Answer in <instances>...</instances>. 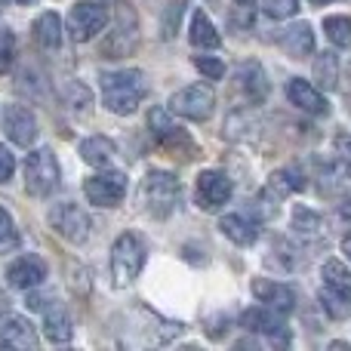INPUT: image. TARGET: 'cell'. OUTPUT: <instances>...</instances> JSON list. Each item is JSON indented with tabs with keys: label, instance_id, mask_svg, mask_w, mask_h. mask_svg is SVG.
<instances>
[{
	"label": "cell",
	"instance_id": "cell-1",
	"mask_svg": "<svg viewBox=\"0 0 351 351\" xmlns=\"http://www.w3.org/2000/svg\"><path fill=\"white\" fill-rule=\"evenodd\" d=\"M148 93L145 74L139 68H123V71L102 74V102L111 114H133Z\"/></svg>",
	"mask_w": 351,
	"mask_h": 351
},
{
	"label": "cell",
	"instance_id": "cell-2",
	"mask_svg": "<svg viewBox=\"0 0 351 351\" xmlns=\"http://www.w3.org/2000/svg\"><path fill=\"white\" fill-rule=\"evenodd\" d=\"M142 265H145V243H142L133 231L121 234L114 241V247H111V284H114L117 290L130 287L139 278Z\"/></svg>",
	"mask_w": 351,
	"mask_h": 351
},
{
	"label": "cell",
	"instance_id": "cell-3",
	"mask_svg": "<svg viewBox=\"0 0 351 351\" xmlns=\"http://www.w3.org/2000/svg\"><path fill=\"white\" fill-rule=\"evenodd\" d=\"M179 179L167 170H152L142 182V204L154 219H167L179 204Z\"/></svg>",
	"mask_w": 351,
	"mask_h": 351
},
{
	"label": "cell",
	"instance_id": "cell-4",
	"mask_svg": "<svg viewBox=\"0 0 351 351\" xmlns=\"http://www.w3.org/2000/svg\"><path fill=\"white\" fill-rule=\"evenodd\" d=\"M59 185V160L49 148H34L25 158V188L34 197H49Z\"/></svg>",
	"mask_w": 351,
	"mask_h": 351
},
{
	"label": "cell",
	"instance_id": "cell-5",
	"mask_svg": "<svg viewBox=\"0 0 351 351\" xmlns=\"http://www.w3.org/2000/svg\"><path fill=\"white\" fill-rule=\"evenodd\" d=\"M65 25H68V37L74 43H86L108 25V10L102 3H96V0H80V3L71 6Z\"/></svg>",
	"mask_w": 351,
	"mask_h": 351
},
{
	"label": "cell",
	"instance_id": "cell-6",
	"mask_svg": "<svg viewBox=\"0 0 351 351\" xmlns=\"http://www.w3.org/2000/svg\"><path fill=\"white\" fill-rule=\"evenodd\" d=\"M148 127H152L154 139H158L164 148L176 152L179 158H197V145H194V139L185 133V130L176 127L164 108H152V111H148Z\"/></svg>",
	"mask_w": 351,
	"mask_h": 351
},
{
	"label": "cell",
	"instance_id": "cell-7",
	"mask_svg": "<svg viewBox=\"0 0 351 351\" xmlns=\"http://www.w3.org/2000/svg\"><path fill=\"white\" fill-rule=\"evenodd\" d=\"M216 108V93L206 84H191L185 90L173 93L170 99V111L179 117H188V121H206Z\"/></svg>",
	"mask_w": 351,
	"mask_h": 351
},
{
	"label": "cell",
	"instance_id": "cell-8",
	"mask_svg": "<svg viewBox=\"0 0 351 351\" xmlns=\"http://www.w3.org/2000/svg\"><path fill=\"white\" fill-rule=\"evenodd\" d=\"M47 219H49V228L71 243H84L86 237H90V216H86L77 204H71V200L56 204Z\"/></svg>",
	"mask_w": 351,
	"mask_h": 351
},
{
	"label": "cell",
	"instance_id": "cell-9",
	"mask_svg": "<svg viewBox=\"0 0 351 351\" xmlns=\"http://www.w3.org/2000/svg\"><path fill=\"white\" fill-rule=\"evenodd\" d=\"M84 194L93 206H117L127 197V176L121 170L96 173L84 182Z\"/></svg>",
	"mask_w": 351,
	"mask_h": 351
},
{
	"label": "cell",
	"instance_id": "cell-10",
	"mask_svg": "<svg viewBox=\"0 0 351 351\" xmlns=\"http://www.w3.org/2000/svg\"><path fill=\"white\" fill-rule=\"evenodd\" d=\"M136 40H139V22H136V12L121 0V3H117V25L108 34V40H105L102 53L108 56V59H123V56L133 53Z\"/></svg>",
	"mask_w": 351,
	"mask_h": 351
},
{
	"label": "cell",
	"instance_id": "cell-11",
	"mask_svg": "<svg viewBox=\"0 0 351 351\" xmlns=\"http://www.w3.org/2000/svg\"><path fill=\"white\" fill-rule=\"evenodd\" d=\"M241 327L250 330V333H262L265 339H271L274 346H287V342H290V330H287V324H284V315L274 311V308H268V305L243 311Z\"/></svg>",
	"mask_w": 351,
	"mask_h": 351
},
{
	"label": "cell",
	"instance_id": "cell-12",
	"mask_svg": "<svg viewBox=\"0 0 351 351\" xmlns=\"http://www.w3.org/2000/svg\"><path fill=\"white\" fill-rule=\"evenodd\" d=\"M194 197H197L200 210H219L231 197V179L219 170H204L194 185Z\"/></svg>",
	"mask_w": 351,
	"mask_h": 351
},
{
	"label": "cell",
	"instance_id": "cell-13",
	"mask_svg": "<svg viewBox=\"0 0 351 351\" xmlns=\"http://www.w3.org/2000/svg\"><path fill=\"white\" fill-rule=\"evenodd\" d=\"M0 348H16V351H31L37 348V333L22 315L12 311H0Z\"/></svg>",
	"mask_w": 351,
	"mask_h": 351
},
{
	"label": "cell",
	"instance_id": "cell-14",
	"mask_svg": "<svg viewBox=\"0 0 351 351\" xmlns=\"http://www.w3.org/2000/svg\"><path fill=\"white\" fill-rule=\"evenodd\" d=\"M3 133L12 145L19 148H31L37 139V121L25 105H10L3 111Z\"/></svg>",
	"mask_w": 351,
	"mask_h": 351
},
{
	"label": "cell",
	"instance_id": "cell-15",
	"mask_svg": "<svg viewBox=\"0 0 351 351\" xmlns=\"http://www.w3.org/2000/svg\"><path fill=\"white\" fill-rule=\"evenodd\" d=\"M287 99H290V105H296V108L308 111V114H315V117H324L330 111L324 93L317 90V86H311L308 80H302V77L287 80Z\"/></svg>",
	"mask_w": 351,
	"mask_h": 351
},
{
	"label": "cell",
	"instance_id": "cell-16",
	"mask_svg": "<svg viewBox=\"0 0 351 351\" xmlns=\"http://www.w3.org/2000/svg\"><path fill=\"white\" fill-rule=\"evenodd\" d=\"M253 296L259 299L262 305H268V308L280 311V315H290V311L296 308V293H293L287 284H278V280L256 278L253 280Z\"/></svg>",
	"mask_w": 351,
	"mask_h": 351
},
{
	"label": "cell",
	"instance_id": "cell-17",
	"mask_svg": "<svg viewBox=\"0 0 351 351\" xmlns=\"http://www.w3.org/2000/svg\"><path fill=\"white\" fill-rule=\"evenodd\" d=\"M237 90L243 93L250 105H262L268 99V77H265V68L259 62H243L237 68Z\"/></svg>",
	"mask_w": 351,
	"mask_h": 351
},
{
	"label": "cell",
	"instance_id": "cell-18",
	"mask_svg": "<svg viewBox=\"0 0 351 351\" xmlns=\"http://www.w3.org/2000/svg\"><path fill=\"white\" fill-rule=\"evenodd\" d=\"M43 278H47V262H43L40 256H22V259H16L10 265V271H6V280H10V287H16V290L40 287Z\"/></svg>",
	"mask_w": 351,
	"mask_h": 351
},
{
	"label": "cell",
	"instance_id": "cell-19",
	"mask_svg": "<svg viewBox=\"0 0 351 351\" xmlns=\"http://www.w3.org/2000/svg\"><path fill=\"white\" fill-rule=\"evenodd\" d=\"M280 49L293 59H305V56L315 53V31L308 22H296L280 34Z\"/></svg>",
	"mask_w": 351,
	"mask_h": 351
},
{
	"label": "cell",
	"instance_id": "cell-20",
	"mask_svg": "<svg viewBox=\"0 0 351 351\" xmlns=\"http://www.w3.org/2000/svg\"><path fill=\"white\" fill-rule=\"evenodd\" d=\"M219 228H222V234L228 237L231 243H237V247H250V243H256V237H259V225H256L253 219L241 216V213L222 216Z\"/></svg>",
	"mask_w": 351,
	"mask_h": 351
},
{
	"label": "cell",
	"instance_id": "cell-21",
	"mask_svg": "<svg viewBox=\"0 0 351 351\" xmlns=\"http://www.w3.org/2000/svg\"><path fill=\"white\" fill-rule=\"evenodd\" d=\"M47 315H43V333H47V339L53 342V346H65V342H71L74 330H71V317H68L65 308H59V305H53V308H43Z\"/></svg>",
	"mask_w": 351,
	"mask_h": 351
},
{
	"label": "cell",
	"instance_id": "cell-22",
	"mask_svg": "<svg viewBox=\"0 0 351 351\" xmlns=\"http://www.w3.org/2000/svg\"><path fill=\"white\" fill-rule=\"evenodd\" d=\"M117 148L111 139H105V136H90V139L80 142V158H84V164L96 167V170H102V167H108L111 160H114Z\"/></svg>",
	"mask_w": 351,
	"mask_h": 351
},
{
	"label": "cell",
	"instance_id": "cell-23",
	"mask_svg": "<svg viewBox=\"0 0 351 351\" xmlns=\"http://www.w3.org/2000/svg\"><path fill=\"white\" fill-rule=\"evenodd\" d=\"M188 40H191V47H200V49H216L219 43H222L216 25L210 22V16H206L204 10L191 12V31H188Z\"/></svg>",
	"mask_w": 351,
	"mask_h": 351
},
{
	"label": "cell",
	"instance_id": "cell-24",
	"mask_svg": "<svg viewBox=\"0 0 351 351\" xmlns=\"http://www.w3.org/2000/svg\"><path fill=\"white\" fill-rule=\"evenodd\" d=\"M321 274H324L327 290H333L336 296H342L346 302H351V271L342 265L339 259H327V262H324Z\"/></svg>",
	"mask_w": 351,
	"mask_h": 351
},
{
	"label": "cell",
	"instance_id": "cell-25",
	"mask_svg": "<svg viewBox=\"0 0 351 351\" xmlns=\"http://www.w3.org/2000/svg\"><path fill=\"white\" fill-rule=\"evenodd\" d=\"M265 188L271 194H278V197H284V194H290V191H302L305 188V173L299 170V164H290V167H284V170L271 173V179H268Z\"/></svg>",
	"mask_w": 351,
	"mask_h": 351
},
{
	"label": "cell",
	"instance_id": "cell-26",
	"mask_svg": "<svg viewBox=\"0 0 351 351\" xmlns=\"http://www.w3.org/2000/svg\"><path fill=\"white\" fill-rule=\"evenodd\" d=\"M34 40H37V47H43V49H56L62 43V22H59V16L56 12H43L40 19L34 22Z\"/></svg>",
	"mask_w": 351,
	"mask_h": 351
},
{
	"label": "cell",
	"instance_id": "cell-27",
	"mask_svg": "<svg viewBox=\"0 0 351 351\" xmlns=\"http://www.w3.org/2000/svg\"><path fill=\"white\" fill-rule=\"evenodd\" d=\"M315 80L324 90H336V86H339V56L317 53L315 56Z\"/></svg>",
	"mask_w": 351,
	"mask_h": 351
},
{
	"label": "cell",
	"instance_id": "cell-28",
	"mask_svg": "<svg viewBox=\"0 0 351 351\" xmlns=\"http://www.w3.org/2000/svg\"><path fill=\"white\" fill-rule=\"evenodd\" d=\"M321 228H324V219L317 216L315 210H308V206H302V204L293 206V231H296V234L317 237L321 234Z\"/></svg>",
	"mask_w": 351,
	"mask_h": 351
},
{
	"label": "cell",
	"instance_id": "cell-29",
	"mask_svg": "<svg viewBox=\"0 0 351 351\" xmlns=\"http://www.w3.org/2000/svg\"><path fill=\"white\" fill-rule=\"evenodd\" d=\"M324 31H327L333 47H339V49L351 47V19L348 16H327L324 19Z\"/></svg>",
	"mask_w": 351,
	"mask_h": 351
},
{
	"label": "cell",
	"instance_id": "cell-30",
	"mask_svg": "<svg viewBox=\"0 0 351 351\" xmlns=\"http://www.w3.org/2000/svg\"><path fill=\"white\" fill-rule=\"evenodd\" d=\"M182 16H185V0H170L164 10V19H160V34H164V40H173L176 37Z\"/></svg>",
	"mask_w": 351,
	"mask_h": 351
},
{
	"label": "cell",
	"instance_id": "cell-31",
	"mask_svg": "<svg viewBox=\"0 0 351 351\" xmlns=\"http://www.w3.org/2000/svg\"><path fill=\"white\" fill-rule=\"evenodd\" d=\"M16 250H19V231H16V225H12L10 213L0 206V256L16 253Z\"/></svg>",
	"mask_w": 351,
	"mask_h": 351
},
{
	"label": "cell",
	"instance_id": "cell-32",
	"mask_svg": "<svg viewBox=\"0 0 351 351\" xmlns=\"http://www.w3.org/2000/svg\"><path fill=\"white\" fill-rule=\"evenodd\" d=\"M321 308L327 311L333 321H346V317L351 315V302H346L342 296H336L333 290H324L321 293Z\"/></svg>",
	"mask_w": 351,
	"mask_h": 351
},
{
	"label": "cell",
	"instance_id": "cell-33",
	"mask_svg": "<svg viewBox=\"0 0 351 351\" xmlns=\"http://www.w3.org/2000/svg\"><path fill=\"white\" fill-rule=\"evenodd\" d=\"M16 59V34L10 28H0V74H6Z\"/></svg>",
	"mask_w": 351,
	"mask_h": 351
},
{
	"label": "cell",
	"instance_id": "cell-34",
	"mask_svg": "<svg viewBox=\"0 0 351 351\" xmlns=\"http://www.w3.org/2000/svg\"><path fill=\"white\" fill-rule=\"evenodd\" d=\"M62 96H65V102L71 105V108H86V105L93 102V93L86 90L84 84H77V80H71V84H65V90H62Z\"/></svg>",
	"mask_w": 351,
	"mask_h": 351
},
{
	"label": "cell",
	"instance_id": "cell-35",
	"mask_svg": "<svg viewBox=\"0 0 351 351\" xmlns=\"http://www.w3.org/2000/svg\"><path fill=\"white\" fill-rule=\"evenodd\" d=\"M194 68H197L206 80H222V74H225V62L213 59V56H194Z\"/></svg>",
	"mask_w": 351,
	"mask_h": 351
},
{
	"label": "cell",
	"instance_id": "cell-36",
	"mask_svg": "<svg viewBox=\"0 0 351 351\" xmlns=\"http://www.w3.org/2000/svg\"><path fill=\"white\" fill-rule=\"evenodd\" d=\"M265 12L271 19H290V16H296L299 12V0H268Z\"/></svg>",
	"mask_w": 351,
	"mask_h": 351
},
{
	"label": "cell",
	"instance_id": "cell-37",
	"mask_svg": "<svg viewBox=\"0 0 351 351\" xmlns=\"http://www.w3.org/2000/svg\"><path fill=\"white\" fill-rule=\"evenodd\" d=\"M228 22L234 25V28H250V25H253V6L237 0V6H231V12H228Z\"/></svg>",
	"mask_w": 351,
	"mask_h": 351
},
{
	"label": "cell",
	"instance_id": "cell-38",
	"mask_svg": "<svg viewBox=\"0 0 351 351\" xmlns=\"http://www.w3.org/2000/svg\"><path fill=\"white\" fill-rule=\"evenodd\" d=\"M12 173H16V158L10 154V148H6V145H0V185H3V182H10Z\"/></svg>",
	"mask_w": 351,
	"mask_h": 351
},
{
	"label": "cell",
	"instance_id": "cell-39",
	"mask_svg": "<svg viewBox=\"0 0 351 351\" xmlns=\"http://www.w3.org/2000/svg\"><path fill=\"white\" fill-rule=\"evenodd\" d=\"M336 148H342L346 154H351V136H336Z\"/></svg>",
	"mask_w": 351,
	"mask_h": 351
},
{
	"label": "cell",
	"instance_id": "cell-40",
	"mask_svg": "<svg viewBox=\"0 0 351 351\" xmlns=\"http://www.w3.org/2000/svg\"><path fill=\"white\" fill-rule=\"evenodd\" d=\"M342 253H346L348 259H351V231H348L346 237H342Z\"/></svg>",
	"mask_w": 351,
	"mask_h": 351
},
{
	"label": "cell",
	"instance_id": "cell-41",
	"mask_svg": "<svg viewBox=\"0 0 351 351\" xmlns=\"http://www.w3.org/2000/svg\"><path fill=\"white\" fill-rule=\"evenodd\" d=\"M330 348H333V351H348V348H351V342H333Z\"/></svg>",
	"mask_w": 351,
	"mask_h": 351
},
{
	"label": "cell",
	"instance_id": "cell-42",
	"mask_svg": "<svg viewBox=\"0 0 351 351\" xmlns=\"http://www.w3.org/2000/svg\"><path fill=\"white\" fill-rule=\"evenodd\" d=\"M339 213H342V216H348V219H351V200H346V204L339 206Z\"/></svg>",
	"mask_w": 351,
	"mask_h": 351
},
{
	"label": "cell",
	"instance_id": "cell-43",
	"mask_svg": "<svg viewBox=\"0 0 351 351\" xmlns=\"http://www.w3.org/2000/svg\"><path fill=\"white\" fill-rule=\"evenodd\" d=\"M315 6H327V3H333V0H311Z\"/></svg>",
	"mask_w": 351,
	"mask_h": 351
},
{
	"label": "cell",
	"instance_id": "cell-44",
	"mask_svg": "<svg viewBox=\"0 0 351 351\" xmlns=\"http://www.w3.org/2000/svg\"><path fill=\"white\" fill-rule=\"evenodd\" d=\"M12 3H19V6H28V3H31V0H12Z\"/></svg>",
	"mask_w": 351,
	"mask_h": 351
},
{
	"label": "cell",
	"instance_id": "cell-45",
	"mask_svg": "<svg viewBox=\"0 0 351 351\" xmlns=\"http://www.w3.org/2000/svg\"><path fill=\"white\" fill-rule=\"evenodd\" d=\"M3 3H6V0H0V12H3Z\"/></svg>",
	"mask_w": 351,
	"mask_h": 351
},
{
	"label": "cell",
	"instance_id": "cell-46",
	"mask_svg": "<svg viewBox=\"0 0 351 351\" xmlns=\"http://www.w3.org/2000/svg\"><path fill=\"white\" fill-rule=\"evenodd\" d=\"M348 179H351V160H348Z\"/></svg>",
	"mask_w": 351,
	"mask_h": 351
},
{
	"label": "cell",
	"instance_id": "cell-47",
	"mask_svg": "<svg viewBox=\"0 0 351 351\" xmlns=\"http://www.w3.org/2000/svg\"><path fill=\"white\" fill-rule=\"evenodd\" d=\"M241 3H253V0H241Z\"/></svg>",
	"mask_w": 351,
	"mask_h": 351
}]
</instances>
